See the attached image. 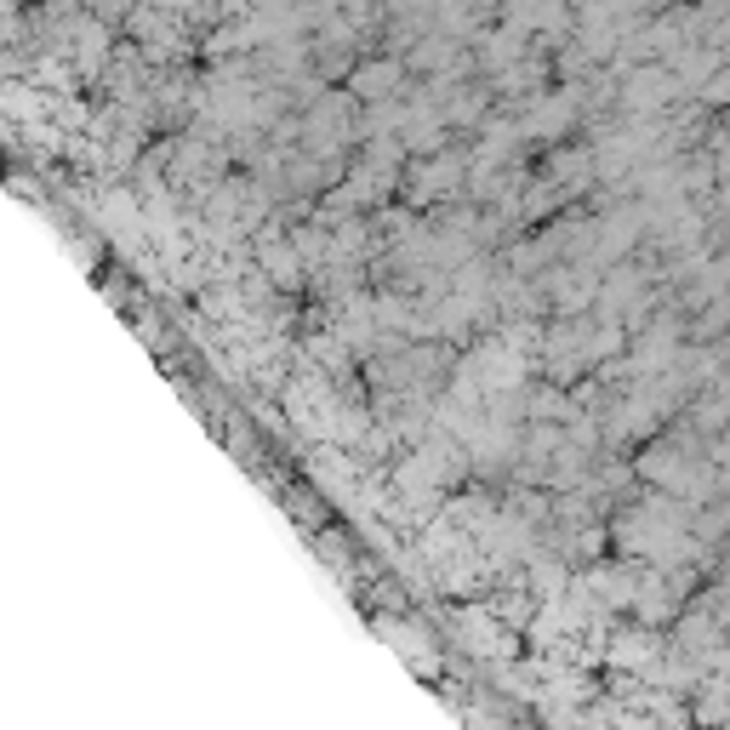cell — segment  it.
I'll use <instances>...</instances> for the list:
<instances>
[{
  "mask_svg": "<svg viewBox=\"0 0 730 730\" xmlns=\"http://www.w3.org/2000/svg\"><path fill=\"white\" fill-rule=\"evenodd\" d=\"M571 121H576V98L560 92L553 103H537L531 114H525V126H519V132H525V137H542V143H560Z\"/></svg>",
  "mask_w": 730,
  "mask_h": 730,
  "instance_id": "obj_2",
  "label": "cell"
},
{
  "mask_svg": "<svg viewBox=\"0 0 730 730\" xmlns=\"http://www.w3.org/2000/svg\"><path fill=\"white\" fill-rule=\"evenodd\" d=\"M103 46H109V35L98 23H80V64H103Z\"/></svg>",
  "mask_w": 730,
  "mask_h": 730,
  "instance_id": "obj_4",
  "label": "cell"
},
{
  "mask_svg": "<svg viewBox=\"0 0 730 730\" xmlns=\"http://www.w3.org/2000/svg\"><path fill=\"white\" fill-rule=\"evenodd\" d=\"M667 92H674V80L656 75V69H645V75H633V80H628V103H633V109H656Z\"/></svg>",
  "mask_w": 730,
  "mask_h": 730,
  "instance_id": "obj_3",
  "label": "cell"
},
{
  "mask_svg": "<svg viewBox=\"0 0 730 730\" xmlns=\"http://www.w3.org/2000/svg\"><path fill=\"white\" fill-rule=\"evenodd\" d=\"M394 92H405L400 57H366V64H355V98L360 103H389Z\"/></svg>",
  "mask_w": 730,
  "mask_h": 730,
  "instance_id": "obj_1",
  "label": "cell"
}]
</instances>
